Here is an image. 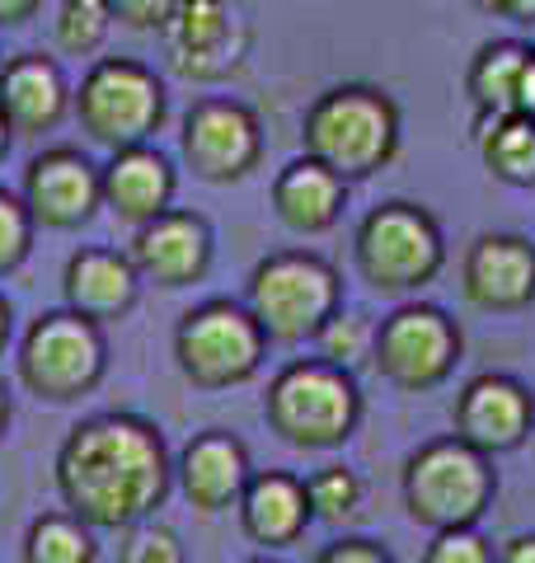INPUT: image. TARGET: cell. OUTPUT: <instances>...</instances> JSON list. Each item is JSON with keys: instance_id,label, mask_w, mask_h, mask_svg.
Returning <instances> with one entry per match:
<instances>
[{"instance_id": "9a60e30c", "label": "cell", "mask_w": 535, "mask_h": 563, "mask_svg": "<svg viewBox=\"0 0 535 563\" xmlns=\"http://www.w3.org/2000/svg\"><path fill=\"white\" fill-rule=\"evenodd\" d=\"M132 268L155 287H193L211 268V225L198 211H160L155 221L137 225L132 235Z\"/></svg>"}, {"instance_id": "484cf974", "label": "cell", "mask_w": 535, "mask_h": 563, "mask_svg": "<svg viewBox=\"0 0 535 563\" xmlns=\"http://www.w3.org/2000/svg\"><path fill=\"white\" fill-rule=\"evenodd\" d=\"M371 347H376V324L357 310H334L325 320V329L315 333L319 362L343 366V372H352V376H357L362 362H371Z\"/></svg>"}, {"instance_id": "e0dca14e", "label": "cell", "mask_w": 535, "mask_h": 563, "mask_svg": "<svg viewBox=\"0 0 535 563\" xmlns=\"http://www.w3.org/2000/svg\"><path fill=\"white\" fill-rule=\"evenodd\" d=\"M174 474H178L184 498L198 507V512H226V507H236L244 484L254 479L244 442L236 432H221V428L193 437L184 446V455H178Z\"/></svg>"}, {"instance_id": "4fadbf2b", "label": "cell", "mask_w": 535, "mask_h": 563, "mask_svg": "<svg viewBox=\"0 0 535 563\" xmlns=\"http://www.w3.org/2000/svg\"><path fill=\"white\" fill-rule=\"evenodd\" d=\"M451 437H460L466 446L493 455L516 451L535 428V395L516 376L484 372L460 385V395L451 404Z\"/></svg>"}, {"instance_id": "ba28073f", "label": "cell", "mask_w": 535, "mask_h": 563, "mask_svg": "<svg viewBox=\"0 0 535 563\" xmlns=\"http://www.w3.org/2000/svg\"><path fill=\"white\" fill-rule=\"evenodd\" d=\"M76 118L99 146H146V136L165 122V85L132 57H103L80 80Z\"/></svg>"}, {"instance_id": "d4e9b609", "label": "cell", "mask_w": 535, "mask_h": 563, "mask_svg": "<svg viewBox=\"0 0 535 563\" xmlns=\"http://www.w3.org/2000/svg\"><path fill=\"white\" fill-rule=\"evenodd\" d=\"M24 563H95V536L70 512H47L29 526Z\"/></svg>"}, {"instance_id": "f1b7e54d", "label": "cell", "mask_w": 535, "mask_h": 563, "mask_svg": "<svg viewBox=\"0 0 535 563\" xmlns=\"http://www.w3.org/2000/svg\"><path fill=\"white\" fill-rule=\"evenodd\" d=\"M423 563H493V544L479 536V526H456V531H433L423 550Z\"/></svg>"}, {"instance_id": "f35d334b", "label": "cell", "mask_w": 535, "mask_h": 563, "mask_svg": "<svg viewBox=\"0 0 535 563\" xmlns=\"http://www.w3.org/2000/svg\"><path fill=\"white\" fill-rule=\"evenodd\" d=\"M470 10H484V14H503V0H466Z\"/></svg>"}, {"instance_id": "5b68a950", "label": "cell", "mask_w": 535, "mask_h": 563, "mask_svg": "<svg viewBox=\"0 0 535 563\" xmlns=\"http://www.w3.org/2000/svg\"><path fill=\"white\" fill-rule=\"evenodd\" d=\"M352 263H357V277L381 296L423 291L427 282H437L446 263L441 225L427 207L390 198L381 207H371L362 225H357Z\"/></svg>"}, {"instance_id": "83f0119b", "label": "cell", "mask_w": 535, "mask_h": 563, "mask_svg": "<svg viewBox=\"0 0 535 563\" xmlns=\"http://www.w3.org/2000/svg\"><path fill=\"white\" fill-rule=\"evenodd\" d=\"M113 29L109 0H62L57 10V47L70 52V57H89L99 52L103 38Z\"/></svg>"}, {"instance_id": "44dd1931", "label": "cell", "mask_w": 535, "mask_h": 563, "mask_svg": "<svg viewBox=\"0 0 535 563\" xmlns=\"http://www.w3.org/2000/svg\"><path fill=\"white\" fill-rule=\"evenodd\" d=\"M240 526L254 544L268 550H282V544H296L306 536L310 517V498H306V479H296L287 470H263L244 484L240 493Z\"/></svg>"}, {"instance_id": "7c38bea8", "label": "cell", "mask_w": 535, "mask_h": 563, "mask_svg": "<svg viewBox=\"0 0 535 563\" xmlns=\"http://www.w3.org/2000/svg\"><path fill=\"white\" fill-rule=\"evenodd\" d=\"M178 146L203 184H240L263 161L259 113L240 99H198L184 118Z\"/></svg>"}, {"instance_id": "cb8c5ba5", "label": "cell", "mask_w": 535, "mask_h": 563, "mask_svg": "<svg viewBox=\"0 0 535 563\" xmlns=\"http://www.w3.org/2000/svg\"><path fill=\"white\" fill-rule=\"evenodd\" d=\"M479 155L493 179L512 188H535V118L531 113H498L479 118Z\"/></svg>"}, {"instance_id": "60d3db41", "label": "cell", "mask_w": 535, "mask_h": 563, "mask_svg": "<svg viewBox=\"0 0 535 563\" xmlns=\"http://www.w3.org/2000/svg\"><path fill=\"white\" fill-rule=\"evenodd\" d=\"M6 422H10V399H6V385H0V432H6Z\"/></svg>"}, {"instance_id": "277c9868", "label": "cell", "mask_w": 535, "mask_h": 563, "mask_svg": "<svg viewBox=\"0 0 535 563\" xmlns=\"http://www.w3.org/2000/svg\"><path fill=\"white\" fill-rule=\"evenodd\" d=\"M404 512L423 531H456L479 526L493 507L498 474L484 451L466 446L460 437H437L404 461Z\"/></svg>"}, {"instance_id": "b9f144b4", "label": "cell", "mask_w": 535, "mask_h": 563, "mask_svg": "<svg viewBox=\"0 0 535 563\" xmlns=\"http://www.w3.org/2000/svg\"><path fill=\"white\" fill-rule=\"evenodd\" d=\"M249 563H277V559H249Z\"/></svg>"}, {"instance_id": "3957f363", "label": "cell", "mask_w": 535, "mask_h": 563, "mask_svg": "<svg viewBox=\"0 0 535 563\" xmlns=\"http://www.w3.org/2000/svg\"><path fill=\"white\" fill-rule=\"evenodd\" d=\"M263 413H268V428L287 446L334 451L362 422V390H357V376L343 372V366L301 357L273 376L263 395Z\"/></svg>"}, {"instance_id": "74e56055", "label": "cell", "mask_w": 535, "mask_h": 563, "mask_svg": "<svg viewBox=\"0 0 535 563\" xmlns=\"http://www.w3.org/2000/svg\"><path fill=\"white\" fill-rule=\"evenodd\" d=\"M6 343H10V306L0 301V352H6Z\"/></svg>"}, {"instance_id": "d6a6232c", "label": "cell", "mask_w": 535, "mask_h": 563, "mask_svg": "<svg viewBox=\"0 0 535 563\" xmlns=\"http://www.w3.org/2000/svg\"><path fill=\"white\" fill-rule=\"evenodd\" d=\"M315 563H395V559H390V550H385V544H376V540H367V536H348V540L325 544Z\"/></svg>"}, {"instance_id": "7402d4cb", "label": "cell", "mask_w": 535, "mask_h": 563, "mask_svg": "<svg viewBox=\"0 0 535 563\" xmlns=\"http://www.w3.org/2000/svg\"><path fill=\"white\" fill-rule=\"evenodd\" d=\"M348 207V179H338L310 155H301L273 179V211L277 221L296 235H325L338 225Z\"/></svg>"}, {"instance_id": "52a82bcc", "label": "cell", "mask_w": 535, "mask_h": 563, "mask_svg": "<svg viewBox=\"0 0 535 563\" xmlns=\"http://www.w3.org/2000/svg\"><path fill=\"white\" fill-rule=\"evenodd\" d=\"M268 339L259 320L236 301H207L174 329V362L198 390H230L259 376Z\"/></svg>"}, {"instance_id": "6da1fadb", "label": "cell", "mask_w": 535, "mask_h": 563, "mask_svg": "<svg viewBox=\"0 0 535 563\" xmlns=\"http://www.w3.org/2000/svg\"><path fill=\"white\" fill-rule=\"evenodd\" d=\"M170 451L155 422L99 413L57 451V493L89 531H128L170 493Z\"/></svg>"}, {"instance_id": "9c48e42d", "label": "cell", "mask_w": 535, "mask_h": 563, "mask_svg": "<svg viewBox=\"0 0 535 563\" xmlns=\"http://www.w3.org/2000/svg\"><path fill=\"white\" fill-rule=\"evenodd\" d=\"M460 352H466V333L441 306L408 301L395 314L376 324V347H371V366L404 395H427L451 380Z\"/></svg>"}, {"instance_id": "8fae6325", "label": "cell", "mask_w": 535, "mask_h": 563, "mask_svg": "<svg viewBox=\"0 0 535 563\" xmlns=\"http://www.w3.org/2000/svg\"><path fill=\"white\" fill-rule=\"evenodd\" d=\"M160 38L170 70L193 85L226 80L249 57V24L226 0H178Z\"/></svg>"}, {"instance_id": "1f68e13d", "label": "cell", "mask_w": 535, "mask_h": 563, "mask_svg": "<svg viewBox=\"0 0 535 563\" xmlns=\"http://www.w3.org/2000/svg\"><path fill=\"white\" fill-rule=\"evenodd\" d=\"M178 0H109V14L128 29H165Z\"/></svg>"}, {"instance_id": "ffe728a7", "label": "cell", "mask_w": 535, "mask_h": 563, "mask_svg": "<svg viewBox=\"0 0 535 563\" xmlns=\"http://www.w3.org/2000/svg\"><path fill=\"white\" fill-rule=\"evenodd\" d=\"M141 273L132 268L128 254L118 250H76L66 258L62 273V296L66 310L85 314V320H122L137 306Z\"/></svg>"}, {"instance_id": "ab89813d", "label": "cell", "mask_w": 535, "mask_h": 563, "mask_svg": "<svg viewBox=\"0 0 535 563\" xmlns=\"http://www.w3.org/2000/svg\"><path fill=\"white\" fill-rule=\"evenodd\" d=\"M10 136H14V132H10V122L0 118V161H6V155H10Z\"/></svg>"}, {"instance_id": "836d02e7", "label": "cell", "mask_w": 535, "mask_h": 563, "mask_svg": "<svg viewBox=\"0 0 535 563\" xmlns=\"http://www.w3.org/2000/svg\"><path fill=\"white\" fill-rule=\"evenodd\" d=\"M493 563H535V531H522V536H507L498 544Z\"/></svg>"}, {"instance_id": "d590c367", "label": "cell", "mask_w": 535, "mask_h": 563, "mask_svg": "<svg viewBox=\"0 0 535 563\" xmlns=\"http://www.w3.org/2000/svg\"><path fill=\"white\" fill-rule=\"evenodd\" d=\"M503 20H512V24H535V0H503Z\"/></svg>"}, {"instance_id": "30bf717a", "label": "cell", "mask_w": 535, "mask_h": 563, "mask_svg": "<svg viewBox=\"0 0 535 563\" xmlns=\"http://www.w3.org/2000/svg\"><path fill=\"white\" fill-rule=\"evenodd\" d=\"M103 376V333L76 310H52L20 343V380L47 404L80 399Z\"/></svg>"}, {"instance_id": "8d00e7d4", "label": "cell", "mask_w": 535, "mask_h": 563, "mask_svg": "<svg viewBox=\"0 0 535 563\" xmlns=\"http://www.w3.org/2000/svg\"><path fill=\"white\" fill-rule=\"evenodd\" d=\"M522 113L535 118V52H531V62H526V76H522Z\"/></svg>"}, {"instance_id": "8992f818", "label": "cell", "mask_w": 535, "mask_h": 563, "mask_svg": "<svg viewBox=\"0 0 535 563\" xmlns=\"http://www.w3.org/2000/svg\"><path fill=\"white\" fill-rule=\"evenodd\" d=\"M343 301L338 291L334 263L306 250H282L268 254L254 273H249L244 310L259 320L268 343H315V333Z\"/></svg>"}, {"instance_id": "2e32d148", "label": "cell", "mask_w": 535, "mask_h": 563, "mask_svg": "<svg viewBox=\"0 0 535 563\" xmlns=\"http://www.w3.org/2000/svg\"><path fill=\"white\" fill-rule=\"evenodd\" d=\"M99 198V169L70 146H52L33 155L24 169V207L33 225H52V231H70V225L89 221Z\"/></svg>"}, {"instance_id": "4dcf8cb0", "label": "cell", "mask_w": 535, "mask_h": 563, "mask_svg": "<svg viewBox=\"0 0 535 563\" xmlns=\"http://www.w3.org/2000/svg\"><path fill=\"white\" fill-rule=\"evenodd\" d=\"M118 563H184V544H178V536L165 531V526H141V531H132L128 544H122Z\"/></svg>"}, {"instance_id": "f546056e", "label": "cell", "mask_w": 535, "mask_h": 563, "mask_svg": "<svg viewBox=\"0 0 535 563\" xmlns=\"http://www.w3.org/2000/svg\"><path fill=\"white\" fill-rule=\"evenodd\" d=\"M29 240H33V217L20 198L0 192V277L14 273L29 254Z\"/></svg>"}, {"instance_id": "5bb4252c", "label": "cell", "mask_w": 535, "mask_h": 563, "mask_svg": "<svg viewBox=\"0 0 535 563\" xmlns=\"http://www.w3.org/2000/svg\"><path fill=\"white\" fill-rule=\"evenodd\" d=\"M460 296L493 314L526 310L535 301V244L512 231L479 235L460 263Z\"/></svg>"}, {"instance_id": "603a6c76", "label": "cell", "mask_w": 535, "mask_h": 563, "mask_svg": "<svg viewBox=\"0 0 535 563\" xmlns=\"http://www.w3.org/2000/svg\"><path fill=\"white\" fill-rule=\"evenodd\" d=\"M531 47L516 38H493L470 57L466 70V95L479 118L498 113H522V76H526Z\"/></svg>"}, {"instance_id": "4316f807", "label": "cell", "mask_w": 535, "mask_h": 563, "mask_svg": "<svg viewBox=\"0 0 535 563\" xmlns=\"http://www.w3.org/2000/svg\"><path fill=\"white\" fill-rule=\"evenodd\" d=\"M306 498H310V517L325 526H343L362 512V479L348 465H325L306 479Z\"/></svg>"}, {"instance_id": "e575fe53", "label": "cell", "mask_w": 535, "mask_h": 563, "mask_svg": "<svg viewBox=\"0 0 535 563\" xmlns=\"http://www.w3.org/2000/svg\"><path fill=\"white\" fill-rule=\"evenodd\" d=\"M33 10H39V0H0V24H24Z\"/></svg>"}, {"instance_id": "7a4b0ae2", "label": "cell", "mask_w": 535, "mask_h": 563, "mask_svg": "<svg viewBox=\"0 0 535 563\" xmlns=\"http://www.w3.org/2000/svg\"><path fill=\"white\" fill-rule=\"evenodd\" d=\"M400 103L376 85H334L301 118V146L338 179H371L400 155Z\"/></svg>"}, {"instance_id": "d6986e66", "label": "cell", "mask_w": 535, "mask_h": 563, "mask_svg": "<svg viewBox=\"0 0 535 563\" xmlns=\"http://www.w3.org/2000/svg\"><path fill=\"white\" fill-rule=\"evenodd\" d=\"M99 198L128 225H146L174 202V169L151 146L113 151V161L99 169Z\"/></svg>"}, {"instance_id": "ac0fdd59", "label": "cell", "mask_w": 535, "mask_h": 563, "mask_svg": "<svg viewBox=\"0 0 535 563\" xmlns=\"http://www.w3.org/2000/svg\"><path fill=\"white\" fill-rule=\"evenodd\" d=\"M70 109V90L57 62L24 52L0 66V118L10 122L14 136H43L52 132Z\"/></svg>"}]
</instances>
